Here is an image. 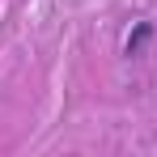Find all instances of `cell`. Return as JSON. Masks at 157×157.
I'll list each match as a JSON object with an SVG mask.
<instances>
[{
  "label": "cell",
  "mask_w": 157,
  "mask_h": 157,
  "mask_svg": "<svg viewBox=\"0 0 157 157\" xmlns=\"http://www.w3.org/2000/svg\"><path fill=\"white\" fill-rule=\"evenodd\" d=\"M149 38H153V26H149V21H140V26L128 34V43H123V55H140Z\"/></svg>",
  "instance_id": "cell-1"
}]
</instances>
